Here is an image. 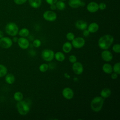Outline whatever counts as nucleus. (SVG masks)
<instances>
[{
    "instance_id": "obj_31",
    "label": "nucleus",
    "mask_w": 120,
    "mask_h": 120,
    "mask_svg": "<svg viewBox=\"0 0 120 120\" xmlns=\"http://www.w3.org/2000/svg\"><path fill=\"white\" fill-rule=\"evenodd\" d=\"M32 45H33V46H34L35 47L38 48L41 46V41L39 39H36L34 40V41H33Z\"/></svg>"
},
{
    "instance_id": "obj_2",
    "label": "nucleus",
    "mask_w": 120,
    "mask_h": 120,
    "mask_svg": "<svg viewBox=\"0 0 120 120\" xmlns=\"http://www.w3.org/2000/svg\"><path fill=\"white\" fill-rule=\"evenodd\" d=\"M104 103V98L101 96H97L94 98L90 102L91 110L95 112H98L100 111L103 107Z\"/></svg>"
},
{
    "instance_id": "obj_4",
    "label": "nucleus",
    "mask_w": 120,
    "mask_h": 120,
    "mask_svg": "<svg viewBox=\"0 0 120 120\" xmlns=\"http://www.w3.org/2000/svg\"><path fill=\"white\" fill-rule=\"evenodd\" d=\"M6 33L12 37L16 36L19 31L18 25L15 22H10L8 23L5 28Z\"/></svg>"
},
{
    "instance_id": "obj_15",
    "label": "nucleus",
    "mask_w": 120,
    "mask_h": 120,
    "mask_svg": "<svg viewBox=\"0 0 120 120\" xmlns=\"http://www.w3.org/2000/svg\"><path fill=\"white\" fill-rule=\"evenodd\" d=\"M75 27L81 30H83L86 29L88 27V24L86 22L82 20H77L75 23Z\"/></svg>"
},
{
    "instance_id": "obj_21",
    "label": "nucleus",
    "mask_w": 120,
    "mask_h": 120,
    "mask_svg": "<svg viewBox=\"0 0 120 120\" xmlns=\"http://www.w3.org/2000/svg\"><path fill=\"white\" fill-rule=\"evenodd\" d=\"M30 5L34 8H39L42 4L41 0H28Z\"/></svg>"
},
{
    "instance_id": "obj_34",
    "label": "nucleus",
    "mask_w": 120,
    "mask_h": 120,
    "mask_svg": "<svg viewBox=\"0 0 120 120\" xmlns=\"http://www.w3.org/2000/svg\"><path fill=\"white\" fill-rule=\"evenodd\" d=\"M27 0H14V2L17 5H22L25 3Z\"/></svg>"
},
{
    "instance_id": "obj_5",
    "label": "nucleus",
    "mask_w": 120,
    "mask_h": 120,
    "mask_svg": "<svg viewBox=\"0 0 120 120\" xmlns=\"http://www.w3.org/2000/svg\"><path fill=\"white\" fill-rule=\"evenodd\" d=\"M41 57L44 60L50 62L54 58V52L49 49H44L41 52Z\"/></svg>"
},
{
    "instance_id": "obj_36",
    "label": "nucleus",
    "mask_w": 120,
    "mask_h": 120,
    "mask_svg": "<svg viewBox=\"0 0 120 120\" xmlns=\"http://www.w3.org/2000/svg\"><path fill=\"white\" fill-rule=\"evenodd\" d=\"M90 32L89 31V30L87 29L83 30L82 34H83V35L84 36L87 37V36H88L90 35Z\"/></svg>"
},
{
    "instance_id": "obj_32",
    "label": "nucleus",
    "mask_w": 120,
    "mask_h": 120,
    "mask_svg": "<svg viewBox=\"0 0 120 120\" xmlns=\"http://www.w3.org/2000/svg\"><path fill=\"white\" fill-rule=\"evenodd\" d=\"M69 61L71 63H74L77 61V58L75 55H71L68 58Z\"/></svg>"
},
{
    "instance_id": "obj_13",
    "label": "nucleus",
    "mask_w": 120,
    "mask_h": 120,
    "mask_svg": "<svg viewBox=\"0 0 120 120\" xmlns=\"http://www.w3.org/2000/svg\"><path fill=\"white\" fill-rule=\"evenodd\" d=\"M68 4L69 7L74 8L84 7L85 6V3L81 0H69Z\"/></svg>"
},
{
    "instance_id": "obj_9",
    "label": "nucleus",
    "mask_w": 120,
    "mask_h": 120,
    "mask_svg": "<svg viewBox=\"0 0 120 120\" xmlns=\"http://www.w3.org/2000/svg\"><path fill=\"white\" fill-rule=\"evenodd\" d=\"M72 70L75 75H80L83 71V67L81 62L76 61L73 63Z\"/></svg>"
},
{
    "instance_id": "obj_12",
    "label": "nucleus",
    "mask_w": 120,
    "mask_h": 120,
    "mask_svg": "<svg viewBox=\"0 0 120 120\" xmlns=\"http://www.w3.org/2000/svg\"><path fill=\"white\" fill-rule=\"evenodd\" d=\"M101 57L103 60L106 62L111 61L113 58V55L112 53L108 49L103 50L101 53Z\"/></svg>"
},
{
    "instance_id": "obj_23",
    "label": "nucleus",
    "mask_w": 120,
    "mask_h": 120,
    "mask_svg": "<svg viewBox=\"0 0 120 120\" xmlns=\"http://www.w3.org/2000/svg\"><path fill=\"white\" fill-rule=\"evenodd\" d=\"M30 34V31L29 30L26 28H23L21 29L20 30H19L18 34L19 36H20L21 37H24L26 38L29 36Z\"/></svg>"
},
{
    "instance_id": "obj_30",
    "label": "nucleus",
    "mask_w": 120,
    "mask_h": 120,
    "mask_svg": "<svg viewBox=\"0 0 120 120\" xmlns=\"http://www.w3.org/2000/svg\"><path fill=\"white\" fill-rule=\"evenodd\" d=\"M66 38H67L68 41H72V40L74 39V38H75V35H74V34L73 32H68V33L66 34Z\"/></svg>"
},
{
    "instance_id": "obj_7",
    "label": "nucleus",
    "mask_w": 120,
    "mask_h": 120,
    "mask_svg": "<svg viewBox=\"0 0 120 120\" xmlns=\"http://www.w3.org/2000/svg\"><path fill=\"white\" fill-rule=\"evenodd\" d=\"M13 45L12 39L8 37H3L0 38V46L4 49L10 48Z\"/></svg>"
},
{
    "instance_id": "obj_14",
    "label": "nucleus",
    "mask_w": 120,
    "mask_h": 120,
    "mask_svg": "<svg viewBox=\"0 0 120 120\" xmlns=\"http://www.w3.org/2000/svg\"><path fill=\"white\" fill-rule=\"evenodd\" d=\"M87 9L90 13H95L99 9L98 4L96 2H90L87 5Z\"/></svg>"
},
{
    "instance_id": "obj_6",
    "label": "nucleus",
    "mask_w": 120,
    "mask_h": 120,
    "mask_svg": "<svg viewBox=\"0 0 120 120\" xmlns=\"http://www.w3.org/2000/svg\"><path fill=\"white\" fill-rule=\"evenodd\" d=\"M85 44V39L82 37L75 38L74 39L71 41V44L72 46L76 49H80L84 46Z\"/></svg>"
},
{
    "instance_id": "obj_28",
    "label": "nucleus",
    "mask_w": 120,
    "mask_h": 120,
    "mask_svg": "<svg viewBox=\"0 0 120 120\" xmlns=\"http://www.w3.org/2000/svg\"><path fill=\"white\" fill-rule=\"evenodd\" d=\"M49 68V65L46 63H43L39 67V70L41 72H45Z\"/></svg>"
},
{
    "instance_id": "obj_38",
    "label": "nucleus",
    "mask_w": 120,
    "mask_h": 120,
    "mask_svg": "<svg viewBox=\"0 0 120 120\" xmlns=\"http://www.w3.org/2000/svg\"><path fill=\"white\" fill-rule=\"evenodd\" d=\"M50 8H51V9L52 10V11L55 10V9L57 8L55 4H52L50 5Z\"/></svg>"
},
{
    "instance_id": "obj_10",
    "label": "nucleus",
    "mask_w": 120,
    "mask_h": 120,
    "mask_svg": "<svg viewBox=\"0 0 120 120\" xmlns=\"http://www.w3.org/2000/svg\"><path fill=\"white\" fill-rule=\"evenodd\" d=\"M17 43L19 47L23 50L28 49L30 46L29 41L26 38L24 37H20L18 38Z\"/></svg>"
},
{
    "instance_id": "obj_44",
    "label": "nucleus",
    "mask_w": 120,
    "mask_h": 120,
    "mask_svg": "<svg viewBox=\"0 0 120 120\" xmlns=\"http://www.w3.org/2000/svg\"><path fill=\"white\" fill-rule=\"evenodd\" d=\"M82 0V1H83V0Z\"/></svg>"
},
{
    "instance_id": "obj_16",
    "label": "nucleus",
    "mask_w": 120,
    "mask_h": 120,
    "mask_svg": "<svg viewBox=\"0 0 120 120\" xmlns=\"http://www.w3.org/2000/svg\"><path fill=\"white\" fill-rule=\"evenodd\" d=\"M99 25L98 24L95 22H91L87 27V30L90 33H95L98 30Z\"/></svg>"
},
{
    "instance_id": "obj_22",
    "label": "nucleus",
    "mask_w": 120,
    "mask_h": 120,
    "mask_svg": "<svg viewBox=\"0 0 120 120\" xmlns=\"http://www.w3.org/2000/svg\"><path fill=\"white\" fill-rule=\"evenodd\" d=\"M55 59L59 62H62L65 59V56L64 54L61 52H57L54 53Z\"/></svg>"
},
{
    "instance_id": "obj_40",
    "label": "nucleus",
    "mask_w": 120,
    "mask_h": 120,
    "mask_svg": "<svg viewBox=\"0 0 120 120\" xmlns=\"http://www.w3.org/2000/svg\"><path fill=\"white\" fill-rule=\"evenodd\" d=\"M64 76L66 78H68V79H70V75L68 73H65L64 74Z\"/></svg>"
},
{
    "instance_id": "obj_35",
    "label": "nucleus",
    "mask_w": 120,
    "mask_h": 120,
    "mask_svg": "<svg viewBox=\"0 0 120 120\" xmlns=\"http://www.w3.org/2000/svg\"><path fill=\"white\" fill-rule=\"evenodd\" d=\"M111 77L112 79L113 80H115L117 78H118V74H117V73H115V72H113V73H112L111 74Z\"/></svg>"
},
{
    "instance_id": "obj_41",
    "label": "nucleus",
    "mask_w": 120,
    "mask_h": 120,
    "mask_svg": "<svg viewBox=\"0 0 120 120\" xmlns=\"http://www.w3.org/2000/svg\"><path fill=\"white\" fill-rule=\"evenodd\" d=\"M4 36V34L2 31H1V30H0V38H1L2 37H3Z\"/></svg>"
},
{
    "instance_id": "obj_42",
    "label": "nucleus",
    "mask_w": 120,
    "mask_h": 120,
    "mask_svg": "<svg viewBox=\"0 0 120 120\" xmlns=\"http://www.w3.org/2000/svg\"><path fill=\"white\" fill-rule=\"evenodd\" d=\"M76 80H77V81L78 80L77 78H76V77H74V81H76Z\"/></svg>"
},
{
    "instance_id": "obj_43",
    "label": "nucleus",
    "mask_w": 120,
    "mask_h": 120,
    "mask_svg": "<svg viewBox=\"0 0 120 120\" xmlns=\"http://www.w3.org/2000/svg\"><path fill=\"white\" fill-rule=\"evenodd\" d=\"M61 0V1H64V0Z\"/></svg>"
},
{
    "instance_id": "obj_33",
    "label": "nucleus",
    "mask_w": 120,
    "mask_h": 120,
    "mask_svg": "<svg viewBox=\"0 0 120 120\" xmlns=\"http://www.w3.org/2000/svg\"><path fill=\"white\" fill-rule=\"evenodd\" d=\"M106 8V4L104 2H101L99 4H98V8L99 9L101 10H105Z\"/></svg>"
},
{
    "instance_id": "obj_37",
    "label": "nucleus",
    "mask_w": 120,
    "mask_h": 120,
    "mask_svg": "<svg viewBox=\"0 0 120 120\" xmlns=\"http://www.w3.org/2000/svg\"><path fill=\"white\" fill-rule=\"evenodd\" d=\"M45 1L48 4L51 5L52 4H55L58 0H45Z\"/></svg>"
},
{
    "instance_id": "obj_20",
    "label": "nucleus",
    "mask_w": 120,
    "mask_h": 120,
    "mask_svg": "<svg viewBox=\"0 0 120 120\" xmlns=\"http://www.w3.org/2000/svg\"><path fill=\"white\" fill-rule=\"evenodd\" d=\"M103 71L107 74H111L112 71V67L109 63H105L102 66Z\"/></svg>"
},
{
    "instance_id": "obj_24",
    "label": "nucleus",
    "mask_w": 120,
    "mask_h": 120,
    "mask_svg": "<svg viewBox=\"0 0 120 120\" xmlns=\"http://www.w3.org/2000/svg\"><path fill=\"white\" fill-rule=\"evenodd\" d=\"M13 98L16 101L18 102L22 100L23 98V95L21 92L16 91L14 94Z\"/></svg>"
},
{
    "instance_id": "obj_18",
    "label": "nucleus",
    "mask_w": 120,
    "mask_h": 120,
    "mask_svg": "<svg viewBox=\"0 0 120 120\" xmlns=\"http://www.w3.org/2000/svg\"><path fill=\"white\" fill-rule=\"evenodd\" d=\"M112 94L111 90L107 88H104L100 92V96L104 98H109Z\"/></svg>"
},
{
    "instance_id": "obj_11",
    "label": "nucleus",
    "mask_w": 120,
    "mask_h": 120,
    "mask_svg": "<svg viewBox=\"0 0 120 120\" xmlns=\"http://www.w3.org/2000/svg\"><path fill=\"white\" fill-rule=\"evenodd\" d=\"M62 95L65 98L70 100L74 97V93L71 88L69 87H65L62 91Z\"/></svg>"
},
{
    "instance_id": "obj_25",
    "label": "nucleus",
    "mask_w": 120,
    "mask_h": 120,
    "mask_svg": "<svg viewBox=\"0 0 120 120\" xmlns=\"http://www.w3.org/2000/svg\"><path fill=\"white\" fill-rule=\"evenodd\" d=\"M7 73V68L5 65L0 64V78L5 76Z\"/></svg>"
},
{
    "instance_id": "obj_27",
    "label": "nucleus",
    "mask_w": 120,
    "mask_h": 120,
    "mask_svg": "<svg viewBox=\"0 0 120 120\" xmlns=\"http://www.w3.org/2000/svg\"><path fill=\"white\" fill-rule=\"evenodd\" d=\"M112 71L119 75L120 74V62H118L114 64L112 67Z\"/></svg>"
},
{
    "instance_id": "obj_19",
    "label": "nucleus",
    "mask_w": 120,
    "mask_h": 120,
    "mask_svg": "<svg viewBox=\"0 0 120 120\" xmlns=\"http://www.w3.org/2000/svg\"><path fill=\"white\" fill-rule=\"evenodd\" d=\"M72 45L71 43L69 42H66L64 43L62 45V51L64 52L69 53L72 49Z\"/></svg>"
},
{
    "instance_id": "obj_8",
    "label": "nucleus",
    "mask_w": 120,
    "mask_h": 120,
    "mask_svg": "<svg viewBox=\"0 0 120 120\" xmlns=\"http://www.w3.org/2000/svg\"><path fill=\"white\" fill-rule=\"evenodd\" d=\"M43 17L47 21L53 22L57 19V15L52 10H47L43 13Z\"/></svg>"
},
{
    "instance_id": "obj_3",
    "label": "nucleus",
    "mask_w": 120,
    "mask_h": 120,
    "mask_svg": "<svg viewBox=\"0 0 120 120\" xmlns=\"http://www.w3.org/2000/svg\"><path fill=\"white\" fill-rule=\"evenodd\" d=\"M16 106L18 113L21 115L27 114L30 111V106L25 100H22L17 102Z\"/></svg>"
},
{
    "instance_id": "obj_29",
    "label": "nucleus",
    "mask_w": 120,
    "mask_h": 120,
    "mask_svg": "<svg viewBox=\"0 0 120 120\" xmlns=\"http://www.w3.org/2000/svg\"><path fill=\"white\" fill-rule=\"evenodd\" d=\"M112 51L117 53L120 52V45L119 44H115L112 46Z\"/></svg>"
},
{
    "instance_id": "obj_1",
    "label": "nucleus",
    "mask_w": 120,
    "mask_h": 120,
    "mask_svg": "<svg viewBox=\"0 0 120 120\" xmlns=\"http://www.w3.org/2000/svg\"><path fill=\"white\" fill-rule=\"evenodd\" d=\"M114 41V38L109 34L101 37L98 40V45L102 50H107L110 48Z\"/></svg>"
},
{
    "instance_id": "obj_39",
    "label": "nucleus",
    "mask_w": 120,
    "mask_h": 120,
    "mask_svg": "<svg viewBox=\"0 0 120 120\" xmlns=\"http://www.w3.org/2000/svg\"><path fill=\"white\" fill-rule=\"evenodd\" d=\"M18 38L15 36H14L13 38L12 39V40L13 41V42H17V41H18Z\"/></svg>"
},
{
    "instance_id": "obj_26",
    "label": "nucleus",
    "mask_w": 120,
    "mask_h": 120,
    "mask_svg": "<svg viewBox=\"0 0 120 120\" xmlns=\"http://www.w3.org/2000/svg\"><path fill=\"white\" fill-rule=\"evenodd\" d=\"M56 8L59 10H63L66 8L65 3L61 0L57 1L55 3Z\"/></svg>"
},
{
    "instance_id": "obj_17",
    "label": "nucleus",
    "mask_w": 120,
    "mask_h": 120,
    "mask_svg": "<svg viewBox=\"0 0 120 120\" xmlns=\"http://www.w3.org/2000/svg\"><path fill=\"white\" fill-rule=\"evenodd\" d=\"M5 76V80L7 83L8 84H12L14 83L15 81V76L13 74L7 73Z\"/></svg>"
}]
</instances>
